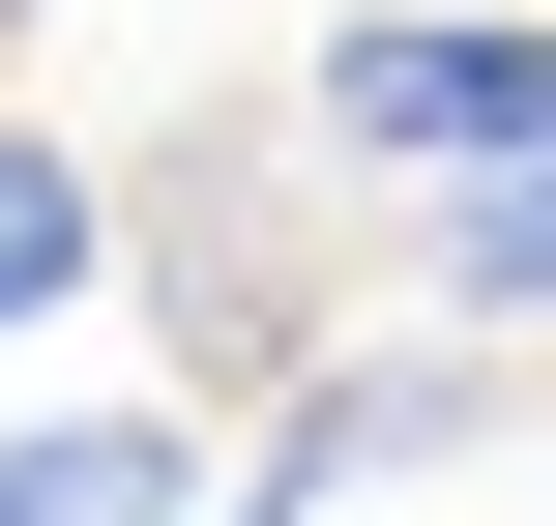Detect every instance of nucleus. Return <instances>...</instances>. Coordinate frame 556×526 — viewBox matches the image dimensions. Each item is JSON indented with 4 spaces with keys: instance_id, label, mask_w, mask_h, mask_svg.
<instances>
[{
    "instance_id": "f257e3e1",
    "label": "nucleus",
    "mask_w": 556,
    "mask_h": 526,
    "mask_svg": "<svg viewBox=\"0 0 556 526\" xmlns=\"http://www.w3.org/2000/svg\"><path fill=\"white\" fill-rule=\"evenodd\" d=\"M528 117H556V29H498V0H352L323 29V146H381V176H469Z\"/></svg>"
},
{
    "instance_id": "f03ea898",
    "label": "nucleus",
    "mask_w": 556,
    "mask_h": 526,
    "mask_svg": "<svg viewBox=\"0 0 556 526\" xmlns=\"http://www.w3.org/2000/svg\"><path fill=\"white\" fill-rule=\"evenodd\" d=\"M410 264H440V322H556V117L440 176V234H410Z\"/></svg>"
},
{
    "instance_id": "7ed1b4c3",
    "label": "nucleus",
    "mask_w": 556,
    "mask_h": 526,
    "mask_svg": "<svg viewBox=\"0 0 556 526\" xmlns=\"http://www.w3.org/2000/svg\"><path fill=\"white\" fill-rule=\"evenodd\" d=\"M0 526H176V410H29L0 439Z\"/></svg>"
},
{
    "instance_id": "20e7f679",
    "label": "nucleus",
    "mask_w": 556,
    "mask_h": 526,
    "mask_svg": "<svg viewBox=\"0 0 556 526\" xmlns=\"http://www.w3.org/2000/svg\"><path fill=\"white\" fill-rule=\"evenodd\" d=\"M59 293H88V176L0 117V322H59Z\"/></svg>"
}]
</instances>
